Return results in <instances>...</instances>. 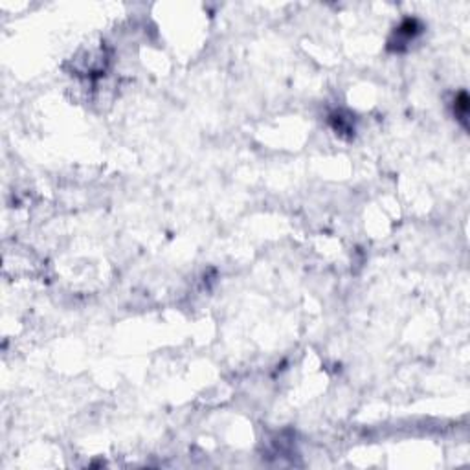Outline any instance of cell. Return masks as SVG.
Listing matches in <instances>:
<instances>
[{
  "label": "cell",
  "mask_w": 470,
  "mask_h": 470,
  "mask_svg": "<svg viewBox=\"0 0 470 470\" xmlns=\"http://www.w3.org/2000/svg\"><path fill=\"white\" fill-rule=\"evenodd\" d=\"M467 110H469V99H467V94L461 92L459 97L456 99V118L461 119L465 125H467Z\"/></svg>",
  "instance_id": "1"
}]
</instances>
